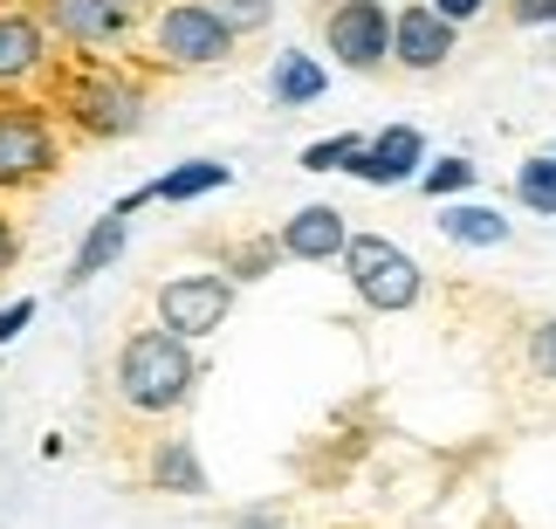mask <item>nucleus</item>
Listing matches in <instances>:
<instances>
[{"mask_svg":"<svg viewBox=\"0 0 556 529\" xmlns=\"http://www.w3.org/2000/svg\"><path fill=\"white\" fill-rule=\"evenodd\" d=\"M440 235L454 248H502L508 241V221L495 214V206H475V200H440Z\"/></svg>","mask_w":556,"mask_h":529,"instance_id":"nucleus-14","label":"nucleus"},{"mask_svg":"<svg viewBox=\"0 0 556 529\" xmlns=\"http://www.w3.org/2000/svg\"><path fill=\"white\" fill-rule=\"evenodd\" d=\"M357 152H365V131H337V138H316L303 152V165H309V173H351Z\"/></svg>","mask_w":556,"mask_h":529,"instance_id":"nucleus-20","label":"nucleus"},{"mask_svg":"<svg viewBox=\"0 0 556 529\" xmlns=\"http://www.w3.org/2000/svg\"><path fill=\"white\" fill-rule=\"evenodd\" d=\"M124 241H131V214H124V206H111V214H103L90 235H83V248H76V262H70V289L76 282H90V275H103L117 255H124Z\"/></svg>","mask_w":556,"mask_h":529,"instance_id":"nucleus-15","label":"nucleus"},{"mask_svg":"<svg viewBox=\"0 0 556 529\" xmlns=\"http://www.w3.org/2000/svg\"><path fill=\"white\" fill-rule=\"evenodd\" d=\"M227 179H233V165H220V159H186V165H173L165 179H152V200H173V206H186V200H206V193H220Z\"/></svg>","mask_w":556,"mask_h":529,"instance_id":"nucleus-17","label":"nucleus"},{"mask_svg":"<svg viewBox=\"0 0 556 529\" xmlns=\"http://www.w3.org/2000/svg\"><path fill=\"white\" fill-rule=\"evenodd\" d=\"M49 111L55 124H70L76 138L90 144H111V138H131L144 124V103H152V90H144L138 70H124V62L111 55H70V62H49Z\"/></svg>","mask_w":556,"mask_h":529,"instance_id":"nucleus-1","label":"nucleus"},{"mask_svg":"<svg viewBox=\"0 0 556 529\" xmlns=\"http://www.w3.org/2000/svg\"><path fill=\"white\" fill-rule=\"evenodd\" d=\"M324 90H330V76H324V62H316V55H303V49L275 55V70H268V97H275V103L303 111V103H316Z\"/></svg>","mask_w":556,"mask_h":529,"instance_id":"nucleus-16","label":"nucleus"},{"mask_svg":"<svg viewBox=\"0 0 556 529\" xmlns=\"http://www.w3.org/2000/svg\"><path fill=\"white\" fill-rule=\"evenodd\" d=\"M41 14V28L49 41L76 55H103V49H124V41L138 35V8L131 0H28Z\"/></svg>","mask_w":556,"mask_h":529,"instance_id":"nucleus-6","label":"nucleus"},{"mask_svg":"<svg viewBox=\"0 0 556 529\" xmlns=\"http://www.w3.org/2000/svg\"><path fill=\"white\" fill-rule=\"evenodd\" d=\"M233 28L220 14L206 8V0H165L152 14V62L159 70H220L233 62Z\"/></svg>","mask_w":556,"mask_h":529,"instance_id":"nucleus-4","label":"nucleus"},{"mask_svg":"<svg viewBox=\"0 0 556 529\" xmlns=\"http://www.w3.org/2000/svg\"><path fill=\"white\" fill-rule=\"evenodd\" d=\"M426 8H433V14H446V21L460 28V21H481V14H488V0H426Z\"/></svg>","mask_w":556,"mask_h":529,"instance_id":"nucleus-26","label":"nucleus"},{"mask_svg":"<svg viewBox=\"0 0 556 529\" xmlns=\"http://www.w3.org/2000/svg\"><path fill=\"white\" fill-rule=\"evenodd\" d=\"M344 268H351V289L365 295V310H378V316L413 310V303H419V289H426L419 262L405 255L399 241H384V235H351Z\"/></svg>","mask_w":556,"mask_h":529,"instance_id":"nucleus-5","label":"nucleus"},{"mask_svg":"<svg viewBox=\"0 0 556 529\" xmlns=\"http://www.w3.org/2000/svg\"><path fill=\"white\" fill-rule=\"evenodd\" d=\"M55 62V41L41 28V14L28 0H0V90L41 83V70Z\"/></svg>","mask_w":556,"mask_h":529,"instance_id":"nucleus-9","label":"nucleus"},{"mask_svg":"<svg viewBox=\"0 0 556 529\" xmlns=\"http://www.w3.org/2000/svg\"><path fill=\"white\" fill-rule=\"evenodd\" d=\"M522 357H529V371H536V378H556V316H549V324H536V330H529Z\"/></svg>","mask_w":556,"mask_h":529,"instance_id":"nucleus-23","label":"nucleus"},{"mask_svg":"<svg viewBox=\"0 0 556 529\" xmlns=\"http://www.w3.org/2000/svg\"><path fill=\"white\" fill-rule=\"evenodd\" d=\"M213 14L233 28V41H248V35H262L268 21H275V0H206Z\"/></svg>","mask_w":556,"mask_h":529,"instance_id":"nucleus-22","label":"nucleus"},{"mask_svg":"<svg viewBox=\"0 0 556 529\" xmlns=\"http://www.w3.org/2000/svg\"><path fill=\"white\" fill-rule=\"evenodd\" d=\"M117 399L131 413H144V419H165V413H179L186 399H192V386H200V365H192V344L186 337H173V330H131L124 337V351H117Z\"/></svg>","mask_w":556,"mask_h":529,"instance_id":"nucleus-2","label":"nucleus"},{"mask_svg":"<svg viewBox=\"0 0 556 529\" xmlns=\"http://www.w3.org/2000/svg\"><path fill=\"white\" fill-rule=\"evenodd\" d=\"M282 255L289 262H337L351 248V221L337 214V206H303V214H289L282 221Z\"/></svg>","mask_w":556,"mask_h":529,"instance_id":"nucleus-12","label":"nucleus"},{"mask_svg":"<svg viewBox=\"0 0 556 529\" xmlns=\"http://www.w3.org/2000/svg\"><path fill=\"white\" fill-rule=\"evenodd\" d=\"M475 179H481L475 159H433V165L419 173V193H426V200H460V193H475Z\"/></svg>","mask_w":556,"mask_h":529,"instance_id":"nucleus-18","label":"nucleus"},{"mask_svg":"<svg viewBox=\"0 0 556 529\" xmlns=\"http://www.w3.org/2000/svg\"><path fill=\"white\" fill-rule=\"evenodd\" d=\"M324 49L357 76H378L392 62V8L384 0H330L324 14Z\"/></svg>","mask_w":556,"mask_h":529,"instance_id":"nucleus-7","label":"nucleus"},{"mask_svg":"<svg viewBox=\"0 0 556 529\" xmlns=\"http://www.w3.org/2000/svg\"><path fill=\"white\" fill-rule=\"evenodd\" d=\"M516 28H556V0H508Z\"/></svg>","mask_w":556,"mask_h":529,"instance_id":"nucleus-24","label":"nucleus"},{"mask_svg":"<svg viewBox=\"0 0 556 529\" xmlns=\"http://www.w3.org/2000/svg\"><path fill=\"white\" fill-rule=\"evenodd\" d=\"M28 324H35V303L21 295V303H8V310H0V344H14V337L28 330Z\"/></svg>","mask_w":556,"mask_h":529,"instance_id":"nucleus-25","label":"nucleus"},{"mask_svg":"<svg viewBox=\"0 0 556 529\" xmlns=\"http://www.w3.org/2000/svg\"><path fill=\"white\" fill-rule=\"evenodd\" d=\"M131 8H138V14H144V8H165V0H131Z\"/></svg>","mask_w":556,"mask_h":529,"instance_id":"nucleus-29","label":"nucleus"},{"mask_svg":"<svg viewBox=\"0 0 556 529\" xmlns=\"http://www.w3.org/2000/svg\"><path fill=\"white\" fill-rule=\"evenodd\" d=\"M419 165H426L419 124H384L378 138H365V152L351 159V173L365 186H405V179H419Z\"/></svg>","mask_w":556,"mask_h":529,"instance_id":"nucleus-11","label":"nucleus"},{"mask_svg":"<svg viewBox=\"0 0 556 529\" xmlns=\"http://www.w3.org/2000/svg\"><path fill=\"white\" fill-rule=\"evenodd\" d=\"M454 41H460V28L446 14H433L426 0H405V8L392 14V62H399V70H413V76L446 70Z\"/></svg>","mask_w":556,"mask_h":529,"instance_id":"nucleus-10","label":"nucleus"},{"mask_svg":"<svg viewBox=\"0 0 556 529\" xmlns=\"http://www.w3.org/2000/svg\"><path fill=\"white\" fill-rule=\"evenodd\" d=\"M275 262H289V255H282V241H241V248L227 255V282H262Z\"/></svg>","mask_w":556,"mask_h":529,"instance_id":"nucleus-21","label":"nucleus"},{"mask_svg":"<svg viewBox=\"0 0 556 529\" xmlns=\"http://www.w3.org/2000/svg\"><path fill=\"white\" fill-rule=\"evenodd\" d=\"M144 481H152L159 495H206V468L200 454H192V440H152V461H144Z\"/></svg>","mask_w":556,"mask_h":529,"instance_id":"nucleus-13","label":"nucleus"},{"mask_svg":"<svg viewBox=\"0 0 556 529\" xmlns=\"http://www.w3.org/2000/svg\"><path fill=\"white\" fill-rule=\"evenodd\" d=\"M14 262H21V227L8 221V206H0V275H14Z\"/></svg>","mask_w":556,"mask_h":529,"instance_id":"nucleus-27","label":"nucleus"},{"mask_svg":"<svg viewBox=\"0 0 556 529\" xmlns=\"http://www.w3.org/2000/svg\"><path fill=\"white\" fill-rule=\"evenodd\" d=\"M233 529H289V522H282V516H275V509H248V516H241V522H233Z\"/></svg>","mask_w":556,"mask_h":529,"instance_id":"nucleus-28","label":"nucleus"},{"mask_svg":"<svg viewBox=\"0 0 556 529\" xmlns=\"http://www.w3.org/2000/svg\"><path fill=\"white\" fill-rule=\"evenodd\" d=\"M62 165V131L55 111L35 97L0 90V193H28Z\"/></svg>","mask_w":556,"mask_h":529,"instance_id":"nucleus-3","label":"nucleus"},{"mask_svg":"<svg viewBox=\"0 0 556 529\" xmlns=\"http://www.w3.org/2000/svg\"><path fill=\"white\" fill-rule=\"evenodd\" d=\"M233 316V282L213 268H192V275H173V282H159V324L186 337V344H200L213 337Z\"/></svg>","mask_w":556,"mask_h":529,"instance_id":"nucleus-8","label":"nucleus"},{"mask_svg":"<svg viewBox=\"0 0 556 529\" xmlns=\"http://www.w3.org/2000/svg\"><path fill=\"white\" fill-rule=\"evenodd\" d=\"M516 200L529 206V214H556V152L529 159L522 173H516Z\"/></svg>","mask_w":556,"mask_h":529,"instance_id":"nucleus-19","label":"nucleus"}]
</instances>
